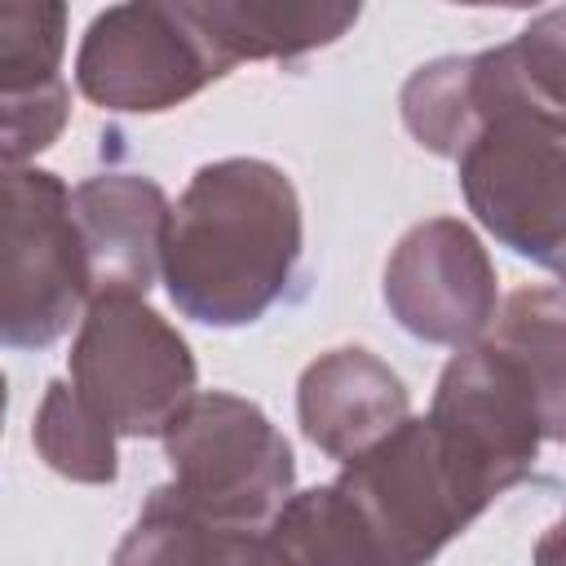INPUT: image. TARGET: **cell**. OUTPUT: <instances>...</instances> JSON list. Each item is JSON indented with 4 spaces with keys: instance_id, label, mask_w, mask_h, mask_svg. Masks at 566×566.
<instances>
[{
    "instance_id": "obj_17",
    "label": "cell",
    "mask_w": 566,
    "mask_h": 566,
    "mask_svg": "<svg viewBox=\"0 0 566 566\" xmlns=\"http://www.w3.org/2000/svg\"><path fill=\"white\" fill-rule=\"evenodd\" d=\"M4 411H9V380L0 371V433H4Z\"/></svg>"
},
{
    "instance_id": "obj_10",
    "label": "cell",
    "mask_w": 566,
    "mask_h": 566,
    "mask_svg": "<svg viewBox=\"0 0 566 566\" xmlns=\"http://www.w3.org/2000/svg\"><path fill=\"white\" fill-rule=\"evenodd\" d=\"M168 195L142 172H97L71 190V221L80 239V265L88 301L106 292L146 296L159 279Z\"/></svg>"
},
{
    "instance_id": "obj_12",
    "label": "cell",
    "mask_w": 566,
    "mask_h": 566,
    "mask_svg": "<svg viewBox=\"0 0 566 566\" xmlns=\"http://www.w3.org/2000/svg\"><path fill=\"white\" fill-rule=\"evenodd\" d=\"M411 416L402 376L363 345L318 354L296 380V420L327 460H354Z\"/></svg>"
},
{
    "instance_id": "obj_16",
    "label": "cell",
    "mask_w": 566,
    "mask_h": 566,
    "mask_svg": "<svg viewBox=\"0 0 566 566\" xmlns=\"http://www.w3.org/2000/svg\"><path fill=\"white\" fill-rule=\"evenodd\" d=\"M279 566H367L345 513L336 509L327 482L292 491L265 526Z\"/></svg>"
},
{
    "instance_id": "obj_11",
    "label": "cell",
    "mask_w": 566,
    "mask_h": 566,
    "mask_svg": "<svg viewBox=\"0 0 566 566\" xmlns=\"http://www.w3.org/2000/svg\"><path fill=\"white\" fill-rule=\"evenodd\" d=\"M66 4H0V164H27L71 124Z\"/></svg>"
},
{
    "instance_id": "obj_4",
    "label": "cell",
    "mask_w": 566,
    "mask_h": 566,
    "mask_svg": "<svg viewBox=\"0 0 566 566\" xmlns=\"http://www.w3.org/2000/svg\"><path fill=\"white\" fill-rule=\"evenodd\" d=\"M164 491L212 526L261 531L296 486L292 442L279 424L230 389H199L159 433Z\"/></svg>"
},
{
    "instance_id": "obj_1",
    "label": "cell",
    "mask_w": 566,
    "mask_h": 566,
    "mask_svg": "<svg viewBox=\"0 0 566 566\" xmlns=\"http://www.w3.org/2000/svg\"><path fill=\"white\" fill-rule=\"evenodd\" d=\"M305 221L292 177L252 155L203 164L168 212L159 279L181 318L248 327L265 318L296 265Z\"/></svg>"
},
{
    "instance_id": "obj_3",
    "label": "cell",
    "mask_w": 566,
    "mask_h": 566,
    "mask_svg": "<svg viewBox=\"0 0 566 566\" xmlns=\"http://www.w3.org/2000/svg\"><path fill=\"white\" fill-rule=\"evenodd\" d=\"M367 566H429L464 535L504 478L433 416H407L327 482Z\"/></svg>"
},
{
    "instance_id": "obj_5",
    "label": "cell",
    "mask_w": 566,
    "mask_h": 566,
    "mask_svg": "<svg viewBox=\"0 0 566 566\" xmlns=\"http://www.w3.org/2000/svg\"><path fill=\"white\" fill-rule=\"evenodd\" d=\"M71 389L115 438H159L199 394V363L186 336L146 296H93L71 340Z\"/></svg>"
},
{
    "instance_id": "obj_9",
    "label": "cell",
    "mask_w": 566,
    "mask_h": 566,
    "mask_svg": "<svg viewBox=\"0 0 566 566\" xmlns=\"http://www.w3.org/2000/svg\"><path fill=\"white\" fill-rule=\"evenodd\" d=\"M380 292L407 336L447 349L473 345L500 310L495 265L460 217H429L402 230Z\"/></svg>"
},
{
    "instance_id": "obj_14",
    "label": "cell",
    "mask_w": 566,
    "mask_h": 566,
    "mask_svg": "<svg viewBox=\"0 0 566 566\" xmlns=\"http://www.w3.org/2000/svg\"><path fill=\"white\" fill-rule=\"evenodd\" d=\"M111 566H279L265 526H212L186 513L164 486H155L119 539Z\"/></svg>"
},
{
    "instance_id": "obj_6",
    "label": "cell",
    "mask_w": 566,
    "mask_h": 566,
    "mask_svg": "<svg viewBox=\"0 0 566 566\" xmlns=\"http://www.w3.org/2000/svg\"><path fill=\"white\" fill-rule=\"evenodd\" d=\"M84 305L71 186L35 164H0V349H49Z\"/></svg>"
},
{
    "instance_id": "obj_8",
    "label": "cell",
    "mask_w": 566,
    "mask_h": 566,
    "mask_svg": "<svg viewBox=\"0 0 566 566\" xmlns=\"http://www.w3.org/2000/svg\"><path fill=\"white\" fill-rule=\"evenodd\" d=\"M230 71L190 0L111 4L88 22L75 53L80 93L119 115H164Z\"/></svg>"
},
{
    "instance_id": "obj_15",
    "label": "cell",
    "mask_w": 566,
    "mask_h": 566,
    "mask_svg": "<svg viewBox=\"0 0 566 566\" xmlns=\"http://www.w3.org/2000/svg\"><path fill=\"white\" fill-rule=\"evenodd\" d=\"M31 442L40 451V460L66 478V482H84V486H111L119 478V451H115V433L111 424L71 389V380H53L40 398L35 424H31Z\"/></svg>"
},
{
    "instance_id": "obj_13",
    "label": "cell",
    "mask_w": 566,
    "mask_h": 566,
    "mask_svg": "<svg viewBox=\"0 0 566 566\" xmlns=\"http://www.w3.org/2000/svg\"><path fill=\"white\" fill-rule=\"evenodd\" d=\"M190 9L230 66L305 57L314 49L336 44L363 13L358 4H279V0H190Z\"/></svg>"
},
{
    "instance_id": "obj_7",
    "label": "cell",
    "mask_w": 566,
    "mask_h": 566,
    "mask_svg": "<svg viewBox=\"0 0 566 566\" xmlns=\"http://www.w3.org/2000/svg\"><path fill=\"white\" fill-rule=\"evenodd\" d=\"M566 115L557 111H500L455 155V177L469 212L517 256L548 274L562 270L566 243Z\"/></svg>"
},
{
    "instance_id": "obj_2",
    "label": "cell",
    "mask_w": 566,
    "mask_h": 566,
    "mask_svg": "<svg viewBox=\"0 0 566 566\" xmlns=\"http://www.w3.org/2000/svg\"><path fill=\"white\" fill-rule=\"evenodd\" d=\"M429 416L469 442L504 486L526 482L566 424L562 292L544 283L504 296L491 327L442 367Z\"/></svg>"
}]
</instances>
